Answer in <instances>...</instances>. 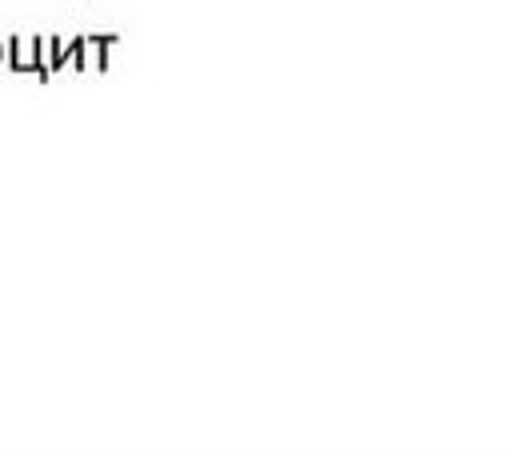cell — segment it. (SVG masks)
<instances>
[{"label": "cell", "mask_w": 512, "mask_h": 460, "mask_svg": "<svg viewBox=\"0 0 512 460\" xmlns=\"http://www.w3.org/2000/svg\"><path fill=\"white\" fill-rule=\"evenodd\" d=\"M4 60L12 72H36V76H52L48 72V40L44 36H8L4 40Z\"/></svg>", "instance_id": "6da1fadb"}, {"label": "cell", "mask_w": 512, "mask_h": 460, "mask_svg": "<svg viewBox=\"0 0 512 460\" xmlns=\"http://www.w3.org/2000/svg\"><path fill=\"white\" fill-rule=\"evenodd\" d=\"M108 48H112V36H84V64L80 68L104 72L108 68Z\"/></svg>", "instance_id": "7a4b0ae2"}, {"label": "cell", "mask_w": 512, "mask_h": 460, "mask_svg": "<svg viewBox=\"0 0 512 460\" xmlns=\"http://www.w3.org/2000/svg\"><path fill=\"white\" fill-rule=\"evenodd\" d=\"M0 64H4V40H0Z\"/></svg>", "instance_id": "3957f363"}]
</instances>
